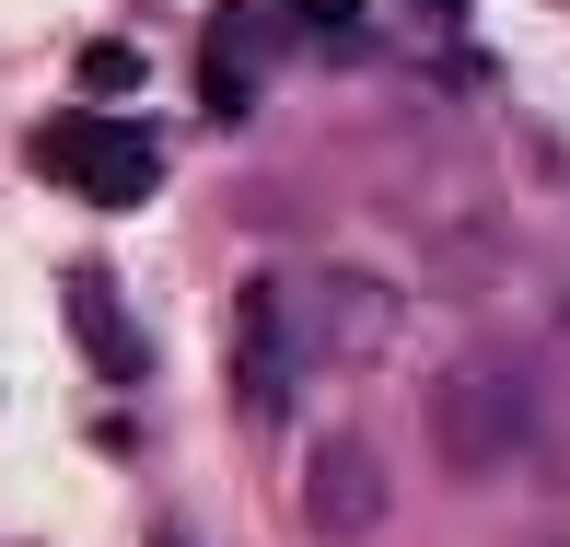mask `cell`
I'll return each mask as SVG.
<instances>
[{
	"label": "cell",
	"mask_w": 570,
	"mask_h": 547,
	"mask_svg": "<svg viewBox=\"0 0 570 547\" xmlns=\"http://www.w3.org/2000/svg\"><path fill=\"white\" fill-rule=\"evenodd\" d=\"M59 303H70V326H82V350H94V373H106V384H140V373H151V338L128 326L106 256H70V268H59Z\"/></svg>",
	"instance_id": "obj_6"
},
{
	"label": "cell",
	"mask_w": 570,
	"mask_h": 547,
	"mask_svg": "<svg viewBox=\"0 0 570 547\" xmlns=\"http://www.w3.org/2000/svg\"><path fill=\"white\" fill-rule=\"evenodd\" d=\"M279 12H292L303 36H350V23H361V0H279Z\"/></svg>",
	"instance_id": "obj_9"
},
{
	"label": "cell",
	"mask_w": 570,
	"mask_h": 547,
	"mask_svg": "<svg viewBox=\"0 0 570 547\" xmlns=\"http://www.w3.org/2000/svg\"><path fill=\"white\" fill-rule=\"evenodd\" d=\"M82 82H94V106H128V82H140V59L106 36V47H82Z\"/></svg>",
	"instance_id": "obj_8"
},
{
	"label": "cell",
	"mask_w": 570,
	"mask_h": 547,
	"mask_svg": "<svg viewBox=\"0 0 570 547\" xmlns=\"http://www.w3.org/2000/svg\"><path fill=\"white\" fill-rule=\"evenodd\" d=\"M303 525H315L326 547H373L384 525H396V466L373 455V442H315L303 455Z\"/></svg>",
	"instance_id": "obj_4"
},
{
	"label": "cell",
	"mask_w": 570,
	"mask_h": 547,
	"mask_svg": "<svg viewBox=\"0 0 570 547\" xmlns=\"http://www.w3.org/2000/svg\"><path fill=\"white\" fill-rule=\"evenodd\" d=\"M233 397H245V420H292V397H303V350H292V315H279V268L245 280V303H233Z\"/></svg>",
	"instance_id": "obj_5"
},
{
	"label": "cell",
	"mask_w": 570,
	"mask_h": 547,
	"mask_svg": "<svg viewBox=\"0 0 570 547\" xmlns=\"http://www.w3.org/2000/svg\"><path fill=\"white\" fill-rule=\"evenodd\" d=\"M279 315H292L303 373H361L396 338V292L361 280V268H279Z\"/></svg>",
	"instance_id": "obj_2"
},
{
	"label": "cell",
	"mask_w": 570,
	"mask_h": 547,
	"mask_svg": "<svg viewBox=\"0 0 570 547\" xmlns=\"http://www.w3.org/2000/svg\"><path fill=\"white\" fill-rule=\"evenodd\" d=\"M535 442H548V397H535L524 361L478 350V361H443V373H431V455H443L454 478H501Z\"/></svg>",
	"instance_id": "obj_1"
},
{
	"label": "cell",
	"mask_w": 570,
	"mask_h": 547,
	"mask_svg": "<svg viewBox=\"0 0 570 547\" xmlns=\"http://www.w3.org/2000/svg\"><path fill=\"white\" fill-rule=\"evenodd\" d=\"M36 164L59 175V187H82L94 211H140V198L164 187V140H151L140 117H59L36 140Z\"/></svg>",
	"instance_id": "obj_3"
},
{
	"label": "cell",
	"mask_w": 570,
	"mask_h": 547,
	"mask_svg": "<svg viewBox=\"0 0 570 547\" xmlns=\"http://www.w3.org/2000/svg\"><path fill=\"white\" fill-rule=\"evenodd\" d=\"M256 47H268V23H245V12H210V23H198V94H210L222 128L256 106Z\"/></svg>",
	"instance_id": "obj_7"
}]
</instances>
